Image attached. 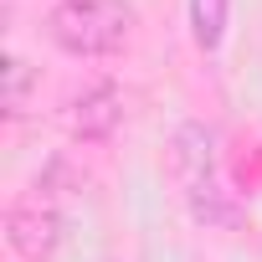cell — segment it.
Here are the masks:
<instances>
[{"mask_svg": "<svg viewBox=\"0 0 262 262\" xmlns=\"http://www.w3.org/2000/svg\"><path fill=\"white\" fill-rule=\"evenodd\" d=\"M190 16V41L201 52H216L226 41V21H231V0H190L185 6Z\"/></svg>", "mask_w": 262, "mask_h": 262, "instance_id": "5b68a950", "label": "cell"}, {"mask_svg": "<svg viewBox=\"0 0 262 262\" xmlns=\"http://www.w3.org/2000/svg\"><path fill=\"white\" fill-rule=\"evenodd\" d=\"M47 36L67 57H108L134 36V6L128 0H62L47 16Z\"/></svg>", "mask_w": 262, "mask_h": 262, "instance_id": "7a4b0ae2", "label": "cell"}, {"mask_svg": "<svg viewBox=\"0 0 262 262\" xmlns=\"http://www.w3.org/2000/svg\"><path fill=\"white\" fill-rule=\"evenodd\" d=\"M170 175L201 226H242V201L221 180V149L211 123H180L170 139Z\"/></svg>", "mask_w": 262, "mask_h": 262, "instance_id": "6da1fadb", "label": "cell"}, {"mask_svg": "<svg viewBox=\"0 0 262 262\" xmlns=\"http://www.w3.org/2000/svg\"><path fill=\"white\" fill-rule=\"evenodd\" d=\"M123 123V93L118 82H93L82 88L67 108H62V128L77 139V144H108Z\"/></svg>", "mask_w": 262, "mask_h": 262, "instance_id": "277c9868", "label": "cell"}, {"mask_svg": "<svg viewBox=\"0 0 262 262\" xmlns=\"http://www.w3.org/2000/svg\"><path fill=\"white\" fill-rule=\"evenodd\" d=\"M6 242L16 257L26 262H47L62 247V211L52 206V195H26L6 211Z\"/></svg>", "mask_w": 262, "mask_h": 262, "instance_id": "3957f363", "label": "cell"}, {"mask_svg": "<svg viewBox=\"0 0 262 262\" xmlns=\"http://www.w3.org/2000/svg\"><path fill=\"white\" fill-rule=\"evenodd\" d=\"M31 77H36V72H31L21 57H6V113H11V118H21V113H26Z\"/></svg>", "mask_w": 262, "mask_h": 262, "instance_id": "8992f818", "label": "cell"}]
</instances>
